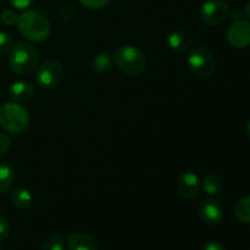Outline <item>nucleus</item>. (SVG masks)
Listing matches in <instances>:
<instances>
[{
    "label": "nucleus",
    "instance_id": "24",
    "mask_svg": "<svg viewBox=\"0 0 250 250\" xmlns=\"http://www.w3.org/2000/svg\"><path fill=\"white\" fill-rule=\"evenodd\" d=\"M11 148V141L7 137V134L0 132V156L5 155Z\"/></svg>",
    "mask_w": 250,
    "mask_h": 250
},
{
    "label": "nucleus",
    "instance_id": "4",
    "mask_svg": "<svg viewBox=\"0 0 250 250\" xmlns=\"http://www.w3.org/2000/svg\"><path fill=\"white\" fill-rule=\"evenodd\" d=\"M37 63H38V53L33 45L21 42L11 48L9 65L16 75H31L37 68Z\"/></svg>",
    "mask_w": 250,
    "mask_h": 250
},
{
    "label": "nucleus",
    "instance_id": "1",
    "mask_svg": "<svg viewBox=\"0 0 250 250\" xmlns=\"http://www.w3.org/2000/svg\"><path fill=\"white\" fill-rule=\"evenodd\" d=\"M17 29L24 39L39 43L45 41L50 34V22L42 12L27 10L19 16Z\"/></svg>",
    "mask_w": 250,
    "mask_h": 250
},
{
    "label": "nucleus",
    "instance_id": "20",
    "mask_svg": "<svg viewBox=\"0 0 250 250\" xmlns=\"http://www.w3.org/2000/svg\"><path fill=\"white\" fill-rule=\"evenodd\" d=\"M14 46V37L7 32L0 31V55H4Z\"/></svg>",
    "mask_w": 250,
    "mask_h": 250
},
{
    "label": "nucleus",
    "instance_id": "18",
    "mask_svg": "<svg viewBox=\"0 0 250 250\" xmlns=\"http://www.w3.org/2000/svg\"><path fill=\"white\" fill-rule=\"evenodd\" d=\"M234 215L244 224H250V195L239 199L234 207Z\"/></svg>",
    "mask_w": 250,
    "mask_h": 250
},
{
    "label": "nucleus",
    "instance_id": "15",
    "mask_svg": "<svg viewBox=\"0 0 250 250\" xmlns=\"http://www.w3.org/2000/svg\"><path fill=\"white\" fill-rule=\"evenodd\" d=\"M33 195L28 189L24 188H20V189H15L11 193V202L19 209H28L32 204H33Z\"/></svg>",
    "mask_w": 250,
    "mask_h": 250
},
{
    "label": "nucleus",
    "instance_id": "10",
    "mask_svg": "<svg viewBox=\"0 0 250 250\" xmlns=\"http://www.w3.org/2000/svg\"><path fill=\"white\" fill-rule=\"evenodd\" d=\"M202 182L197 173L183 172L177 181V192L185 199H193L199 193Z\"/></svg>",
    "mask_w": 250,
    "mask_h": 250
},
{
    "label": "nucleus",
    "instance_id": "22",
    "mask_svg": "<svg viewBox=\"0 0 250 250\" xmlns=\"http://www.w3.org/2000/svg\"><path fill=\"white\" fill-rule=\"evenodd\" d=\"M84 7L90 10H100L106 6L110 0H78Z\"/></svg>",
    "mask_w": 250,
    "mask_h": 250
},
{
    "label": "nucleus",
    "instance_id": "9",
    "mask_svg": "<svg viewBox=\"0 0 250 250\" xmlns=\"http://www.w3.org/2000/svg\"><path fill=\"white\" fill-rule=\"evenodd\" d=\"M198 214L205 225L215 226V225H219L224 219V207L219 200L209 198L200 203L198 208Z\"/></svg>",
    "mask_w": 250,
    "mask_h": 250
},
{
    "label": "nucleus",
    "instance_id": "7",
    "mask_svg": "<svg viewBox=\"0 0 250 250\" xmlns=\"http://www.w3.org/2000/svg\"><path fill=\"white\" fill-rule=\"evenodd\" d=\"M229 7L226 0H207L200 9V19L208 26H219L226 21Z\"/></svg>",
    "mask_w": 250,
    "mask_h": 250
},
{
    "label": "nucleus",
    "instance_id": "14",
    "mask_svg": "<svg viewBox=\"0 0 250 250\" xmlns=\"http://www.w3.org/2000/svg\"><path fill=\"white\" fill-rule=\"evenodd\" d=\"M15 181V172L6 163H0V194L9 192Z\"/></svg>",
    "mask_w": 250,
    "mask_h": 250
},
{
    "label": "nucleus",
    "instance_id": "5",
    "mask_svg": "<svg viewBox=\"0 0 250 250\" xmlns=\"http://www.w3.org/2000/svg\"><path fill=\"white\" fill-rule=\"evenodd\" d=\"M190 70L199 77H210L216 70V59L209 49L195 46L189 51L187 58Z\"/></svg>",
    "mask_w": 250,
    "mask_h": 250
},
{
    "label": "nucleus",
    "instance_id": "16",
    "mask_svg": "<svg viewBox=\"0 0 250 250\" xmlns=\"http://www.w3.org/2000/svg\"><path fill=\"white\" fill-rule=\"evenodd\" d=\"M202 185L205 194L216 195L222 189V178L216 173H209L204 177Z\"/></svg>",
    "mask_w": 250,
    "mask_h": 250
},
{
    "label": "nucleus",
    "instance_id": "12",
    "mask_svg": "<svg viewBox=\"0 0 250 250\" xmlns=\"http://www.w3.org/2000/svg\"><path fill=\"white\" fill-rule=\"evenodd\" d=\"M34 93V85L27 81H17L12 83L9 89V95L14 102L23 103L32 98Z\"/></svg>",
    "mask_w": 250,
    "mask_h": 250
},
{
    "label": "nucleus",
    "instance_id": "2",
    "mask_svg": "<svg viewBox=\"0 0 250 250\" xmlns=\"http://www.w3.org/2000/svg\"><path fill=\"white\" fill-rule=\"evenodd\" d=\"M114 61L117 67L128 76H139L146 70L148 60L138 46L126 44L114 51Z\"/></svg>",
    "mask_w": 250,
    "mask_h": 250
},
{
    "label": "nucleus",
    "instance_id": "11",
    "mask_svg": "<svg viewBox=\"0 0 250 250\" xmlns=\"http://www.w3.org/2000/svg\"><path fill=\"white\" fill-rule=\"evenodd\" d=\"M68 250H98V244L92 236L83 232H75L67 238Z\"/></svg>",
    "mask_w": 250,
    "mask_h": 250
},
{
    "label": "nucleus",
    "instance_id": "30",
    "mask_svg": "<svg viewBox=\"0 0 250 250\" xmlns=\"http://www.w3.org/2000/svg\"><path fill=\"white\" fill-rule=\"evenodd\" d=\"M0 250H2V249H1V248H0Z\"/></svg>",
    "mask_w": 250,
    "mask_h": 250
},
{
    "label": "nucleus",
    "instance_id": "3",
    "mask_svg": "<svg viewBox=\"0 0 250 250\" xmlns=\"http://www.w3.org/2000/svg\"><path fill=\"white\" fill-rule=\"evenodd\" d=\"M0 126L11 134H21L28 128L29 114L19 103H5L0 106Z\"/></svg>",
    "mask_w": 250,
    "mask_h": 250
},
{
    "label": "nucleus",
    "instance_id": "26",
    "mask_svg": "<svg viewBox=\"0 0 250 250\" xmlns=\"http://www.w3.org/2000/svg\"><path fill=\"white\" fill-rule=\"evenodd\" d=\"M203 250H226L224 244L219 243V242H210V243L205 244Z\"/></svg>",
    "mask_w": 250,
    "mask_h": 250
},
{
    "label": "nucleus",
    "instance_id": "25",
    "mask_svg": "<svg viewBox=\"0 0 250 250\" xmlns=\"http://www.w3.org/2000/svg\"><path fill=\"white\" fill-rule=\"evenodd\" d=\"M10 4L17 10H26L32 5L34 0H9Z\"/></svg>",
    "mask_w": 250,
    "mask_h": 250
},
{
    "label": "nucleus",
    "instance_id": "17",
    "mask_svg": "<svg viewBox=\"0 0 250 250\" xmlns=\"http://www.w3.org/2000/svg\"><path fill=\"white\" fill-rule=\"evenodd\" d=\"M112 58L109 53L97 54L92 60V70L97 73H105L111 68Z\"/></svg>",
    "mask_w": 250,
    "mask_h": 250
},
{
    "label": "nucleus",
    "instance_id": "29",
    "mask_svg": "<svg viewBox=\"0 0 250 250\" xmlns=\"http://www.w3.org/2000/svg\"><path fill=\"white\" fill-rule=\"evenodd\" d=\"M247 133H248V136L250 137V121L248 122V125H247Z\"/></svg>",
    "mask_w": 250,
    "mask_h": 250
},
{
    "label": "nucleus",
    "instance_id": "19",
    "mask_svg": "<svg viewBox=\"0 0 250 250\" xmlns=\"http://www.w3.org/2000/svg\"><path fill=\"white\" fill-rule=\"evenodd\" d=\"M65 243L59 234H51L45 239L41 250H63Z\"/></svg>",
    "mask_w": 250,
    "mask_h": 250
},
{
    "label": "nucleus",
    "instance_id": "6",
    "mask_svg": "<svg viewBox=\"0 0 250 250\" xmlns=\"http://www.w3.org/2000/svg\"><path fill=\"white\" fill-rule=\"evenodd\" d=\"M63 76V68L61 63L56 60H46L38 66L36 71L37 84L41 88H55L61 82Z\"/></svg>",
    "mask_w": 250,
    "mask_h": 250
},
{
    "label": "nucleus",
    "instance_id": "8",
    "mask_svg": "<svg viewBox=\"0 0 250 250\" xmlns=\"http://www.w3.org/2000/svg\"><path fill=\"white\" fill-rule=\"evenodd\" d=\"M227 41L236 49H244L250 45V22L237 20L227 31Z\"/></svg>",
    "mask_w": 250,
    "mask_h": 250
},
{
    "label": "nucleus",
    "instance_id": "21",
    "mask_svg": "<svg viewBox=\"0 0 250 250\" xmlns=\"http://www.w3.org/2000/svg\"><path fill=\"white\" fill-rule=\"evenodd\" d=\"M17 20H19V15L15 10L5 9L0 12V21L6 26H12V24L17 23Z\"/></svg>",
    "mask_w": 250,
    "mask_h": 250
},
{
    "label": "nucleus",
    "instance_id": "23",
    "mask_svg": "<svg viewBox=\"0 0 250 250\" xmlns=\"http://www.w3.org/2000/svg\"><path fill=\"white\" fill-rule=\"evenodd\" d=\"M9 232H10L9 221H7L4 216L0 215V243L6 241V238L9 237Z\"/></svg>",
    "mask_w": 250,
    "mask_h": 250
},
{
    "label": "nucleus",
    "instance_id": "13",
    "mask_svg": "<svg viewBox=\"0 0 250 250\" xmlns=\"http://www.w3.org/2000/svg\"><path fill=\"white\" fill-rule=\"evenodd\" d=\"M167 45L175 51H186L193 45V38L185 31H173L167 36Z\"/></svg>",
    "mask_w": 250,
    "mask_h": 250
},
{
    "label": "nucleus",
    "instance_id": "27",
    "mask_svg": "<svg viewBox=\"0 0 250 250\" xmlns=\"http://www.w3.org/2000/svg\"><path fill=\"white\" fill-rule=\"evenodd\" d=\"M242 17V14H241V11H239L238 9H236V10H233V12H232V19L233 20H239Z\"/></svg>",
    "mask_w": 250,
    "mask_h": 250
},
{
    "label": "nucleus",
    "instance_id": "28",
    "mask_svg": "<svg viewBox=\"0 0 250 250\" xmlns=\"http://www.w3.org/2000/svg\"><path fill=\"white\" fill-rule=\"evenodd\" d=\"M244 14H246L247 19L250 20V0H249L248 2H247V5H246V9H244Z\"/></svg>",
    "mask_w": 250,
    "mask_h": 250
}]
</instances>
